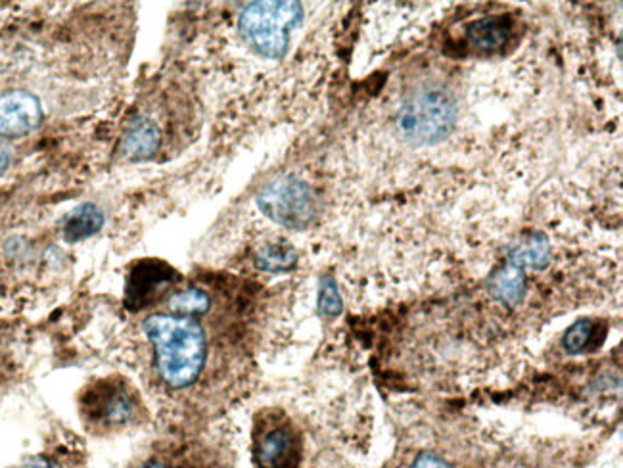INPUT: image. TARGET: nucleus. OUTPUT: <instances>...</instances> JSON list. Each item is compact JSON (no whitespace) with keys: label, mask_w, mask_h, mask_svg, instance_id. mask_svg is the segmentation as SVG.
Returning a JSON list of instances; mask_svg holds the SVG:
<instances>
[{"label":"nucleus","mask_w":623,"mask_h":468,"mask_svg":"<svg viewBox=\"0 0 623 468\" xmlns=\"http://www.w3.org/2000/svg\"><path fill=\"white\" fill-rule=\"evenodd\" d=\"M144 328L165 384L177 390L194 384L208 355L202 327L190 317L158 313L144 321Z\"/></svg>","instance_id":"nucleus-1"},{"label":"nucleus","mask_w":623,"mask_h":468,"mask_svg":"<svg viewBox=\"0 0 623 468\" xmlns=\"http://www.w3.org/2000/svg\"><path fill=\"white\" fill-rule=\"evenodd\" d=\"M457 114V100L445 87L422 85L403 100L397 123L401 135L411 144L432 146L453 131Z\"/></svg>","instance_id":"nucleus-2"},{"label":"nucleus","mask_w":623,"mask_h":468,"mask_svg":"<svg viewBox=\"0 0 623 468\" xmlns=\"http://www.w3.org/2000/svg\"><path fill=\"white\" fill-rule=\"evenodd\" d=\"M303 8L300 2H252L238 20V29L248 47L263 58L278 60L288 48L292 33L298 29Z\"/></svg>","instance_id":"nucleus-3"},{"label":"nucleus","mask_w":623,"mask_h":468,"mask_svg":"<svg viewBox=\"0 0 623 468\" xmlns=\"http://www.w3.org/2000/svg\"><path fill=\"white\" fill-rule=\"evenodd\" d=\"M261 211L278 225L303 229L317 215L315 192L298 177H280L257 196Z\"/></svg>","instance_id":"nucleus-4"},{"label":"nucleus","mask_w":623,"mask_h":468,"mask_svg":"<svg viewBox=\"0 0 623 468\" xmlns=\"http://www.w3.org/2000/svg\"><path fill=\"white\" fill-rule=\"evenodd\" d=\"M41 119L43 110L35 94L10 91L0 96V137H25L41 125Z\"/></svg>","instance_id":"nucleus-5"},{"label":"nucleus","mask_w":623,"mask_h":468,"mask_svg":"<svg viewBox=\"0 0 623 468\" xmlns=\"http://www.w3.org/2000/svg\"><path fill=\"white\" fill-rule=\"evenodd\" d=\"M255 463L259 468H298L300 442L288 424H277L261 432L255 442Z\"/></svg>","instance_id":"nucleus-6"},{"label":"nucleus","mask_w":623,"mask_h":468,"mask_svg":"<svg viewBox=\"0 0 623 468\" xmlns=\"http://www.w3.org/2000/svg\"><path fill=\"white\" fill-rule=\"evenodd\" d=\"M173 279V269L163 265L160 261H144L137 269H133L129 286H127V307L129 309H142L150 304L154 294L163 288V284H169Z\"/></svg>","instance_id":"nucleus-7"},{"label":"nucleus","mask_w":623,"mask_h":468,"mask_svg":"<svg viewBox=\"0 0 623 468\" xmlns=\"http://www.w3.org/2000/svg\"><path fill=\"white\" fill-rule=\"evenodd\" d=\"M162 135L158 125L148 117H137L121 139V154L127 160H150L160 150Z\"/></svg>","instance_id":"nucleus-8"},{"label":"nucleus","mask_w":623,"mask_h":468,"mask_svg":"<svg viewBox=\"0 0 623 468\" xmlns=\"http://www.w3.org/2000/svg\"><path fill=\"white\" fill-rule=\"evenodd\" d=\"M89 409L93 411L96 421L125 424L131 421L135 405L125 390H119L116 384H104L96 394H93V398L89 401Z\"/></svg>","instance_id":"nucleus-9"},{"label":"nucleus","mask_w":623,"mask_h":468,"mask_svg":"<svg viewBox=\"0 0 623 468\" xmlns=\"http://www.w3.org/2000/svg\"><path fill=\"white\" fill-rule=\"evenodd\" d=\"M512 35V24L507 16H489L468 25V43L480 52H497L507 45Z\"/></svg>","instance_id":"nucleus-10"},{"label":"nucleus","mask_w":623,"mask_h":468,"mask_svg":"<svg viewBox=\"0 0 623 468\" xmlns=\"http://www.w3.org/2000/svg\"><path fill=\"white\" fill-rule=\"evenodd\" d=\"M551 252H553V246L543 234H531L528 238L514 244V248L508 254V263L522 271H530V269L537 271L549 265Z\"/></svg>","instance_id":"nucleus-11"},{"label":"nucleus","mask_w":623,"mask_h":468,"mask_svg":"<svg viewBox=\"0 0 623 468\" xmlns=\"http://www.w3.org/2000/svg\"><path fill=\"white\" fill-rule=\"evenodd\" d=\"M489 294L493 300L507 307L520 304L526 294V271L510 263L503 269H497L489 281Z\"/></svg>","instance_id":"nucleus-12"},{"label":"nucleus","mask_w":623,"mask_h":468,"mask_svg":"<svg viewBox=\"0 0 623 468\" xmlns=\"http://www.w3.org/2000/svg\"><path fill=\"white\" fill-rule=\"evenodd\" d=\"M104 225V213L94 204H81L64 219V236L70 242L91 238Z\"/></svg>","instance_id":"nucleus-13"},{"label":"nucleus","mask_w":623,"mask_h":468,"mask_svg":"<svg viewBox=\"0 0 623 468\" xmlns=\"http://www.w3.org/2000/svg\"><path fill=\"white\" fill-rule=\"evenodd\" d=\"M298 256L296 252L292 250V246L284 244V242H275V244H265L257 256H255V263L257 267H261L263 271H288L296 265Z\"/></svg>","instance_id":"nucleus-14"},{"label":"nucleus","mask_w":623,"mask_h":468,"mask_svg":"<svg viewBox=\"0 0 623 468\" xmlns=\"http://www.w3.org/2000/svg\"><path fill=\"white\" fill-rule=\"evenodd\" d=\"M209 296L200 290V288H185V290H179L175 292L171 298H169V309L173 315H181V317H190L192 315H204L209 311Z\"/></svg>","instance_id":"nucleus-15"},{"label":"nucleus","mask_w":623,"mask_h":468,"mask_svg":"<svg viewBox=\"0 0 623 468\" xmlns=\"http://www.w3.org/2000/svg\"><path fill=\"white\" fill-rule=\"evenodd\" d=\"M595 330H597L595 321H591V319L577 321L576 325L564 334V340H562L564 350L568 353H581L593 342Z\"/></svg>","instance_id":"nucleus-16"},{"label":"nucleus","mask_w":623,"mask_h":468,"mask_svg":"<svg viewBox=\"0 0 623 468\" xmlns=\"http://www.w3.org/2000/svg\"><path fill=\"white\" fill-rule=\"evenodd\" d=\"M319 311L324 317H338L342 313V298L332 277H324L319 288Z\"/></svg>","instance_id":"nucleus-17"},{"label":"nucleus","mask_w":623,"mask_h":468,"mask_svg":"<svg viewBox=\"0 0 623 468\" xmlns=\"http://www.w3.org/2000/svg\"><path fill=\"white\" fill-rule=\"evenodd\" d=\"M411 468H451L445 461H441L436 455L430 453H422Z\"/></svg>","instance_id":"nucleus-18"},{"label":"nucleus","mask_w":623,"mask_h":468,"mask_svg":"<svg viewBox=\"0 0 623 468\" xmlns=\"http://www.w3.org/2000/svg\"><path fill=\"white\" fill-rule=\"evenodd\" d=\"M22 468H60L56 463H52L50 459L45 457H37V459H31L29 463H25Z\"/></svg>","instance_id":"nucleus-19"},{"label":"nucleus","mask_w":623,"mask_h":468,"mask_svg":"<svg viewBox=\"0 0 623 468\" xmlns=\"http://www.w3.org/2000/svg\"><path fill=\"white\" fill-rule=\"evenodd\" d=\"M8 165H10V150L0 141V175L8 169Z\"/></svg>","instance_id":"nucleus-20"},{"label":"nucleus","mask_w":623,"mask_h":468,"mask_svg":"<svg viewBox=\"0 0 623 468\" xmlns=\"http://www.w3.org/2000/svg\"><path fill=\"white\" fill-rule=\"evenodd\" d=\"M142 468H167V467H163V465H160V463H150V465H146V467H142Z\"/></svg>","instance_id":"nucleus-21"}]
</instances>
